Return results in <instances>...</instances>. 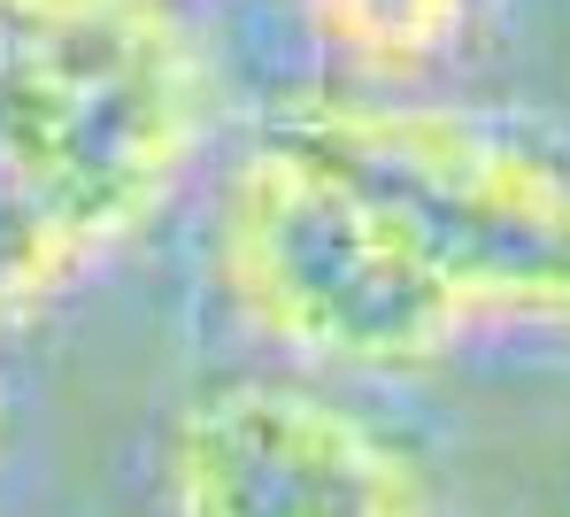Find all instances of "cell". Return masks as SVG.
I'll return each mask as SVG.
<instances>
[{
	"mask_svg": "<svg viewBox=\"0 0 570 517\" xmlns=\"http://www.w3.org/2000/svg\"><path fill=\"white\" fill-rule=\"evenodd\" d=\"M308 16L340 62H355L379 86H401L463 39L478 0H308Z\"/></svg>",
	"mask_w": 570,
	"mask_h": 517,
	"instance_id": "obj_5",
	"label": "cell"
},
{
	"mask_svg": "<svg viewBox=\"0 0 570 517\" xmlns=\"http://www.w3.org/2000/svg\"><path fill=\"white\" fill-rule=\"evenodd\" d=\"M178 517H432L416 464L379 425L293 379L208 387L170 432Z\"/></svg>",
	"mask_w": 570,
	"mask_h": 517,
	"instance_id": "obj_4",
	"label": "cell"
},
{
	"mask_svg": "<svg viewBox=\"0 0 570 517\" xmlns=\"http://www.w3.org/2000/svg\"><path fill=\"white\" fill-rule=\"evenodd\" d=\"M200 124L208 78L163 0H0V324L147 232Z\"/></svg>",
	"mask_w": 570,
	"mask_h": 517,
	"instance_id": "obj_1",
	"label": "cell"
},
{
	"mask_svg": "<svg viewBox=\"0 0 570 517\" xmlns=\"http://www.w3.org/2000/svg\"><path fill=\"white\" fill-rule=\"evenodd\" d=\"M293 124L409 224L478 324L501 316L570 332V163L485 116L385 94L316 101Z\"/></svg>",
	"mask_w": 570,
	"mask_h": 517,
	"instance_id": "obj_3",
	"label": "cell"
},
{
	"mask_svg": "<svg viewBox=\"0 0 570 517\" xmlns=\"http://www.w3.org/2000/svg\"><path fill=\"white\" fill-rule=\"evenodd\" d=\"M208 263L263 340L324 371H416L478 324L409 224L293 116L224 170Z\"/></svg>",
	"mask_w": 570,
	"mask_h": 517,
	"instance_id": "obj_2",
	"label": "cell"
}]
</instances>
